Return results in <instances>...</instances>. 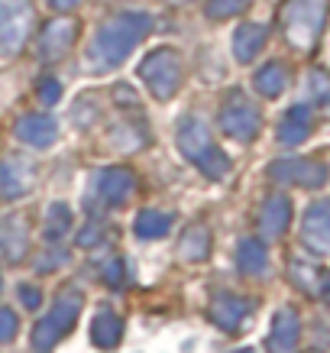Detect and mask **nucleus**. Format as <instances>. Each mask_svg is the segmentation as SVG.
I'll list each match as a JSON object with an SVG mask.
<instances>
[{"label":"nucleus","instance_id":"obj_20","mask_svg":"<svg viewBox=\"0 0 330 353\" xmlns=\"http://www.w3.org/2000/svg\"><path fill=\"white\" fill-rule=\"evenodd\" d=\"M243 353H249V350H243Z\"/></svg>","mask_w":330,"mask_h":353},{"label":"nucleus","instance_id":"obj_12","mask_svg":"<svg viewBox=\"0 0 330 353\" xmlns=\"http://www.w3.org/2000/svg\"><path fill=\"white\" fill-rule=\"evenodd\" d=\"M181 253L188 259H198L207 253V230H201V227H194V230H188V236H185V243H181Z\"/></svg>","mask_w":330,"mask_h":353},{"label":"nucleus","instance_id":"obj_9","mask_svg":"<svg viewBox=\"0 0 330 353\" xmlns=\"http://www.w3.org/2000/svg\"><path fill=\"white\" fill-rule=\"evenodd\" d=\"M262 39H266V36H262L259 26H243V30L236 32V55H240V59H253V52L262 46Z\"/></svg>","mask_w":330,"mask_h":353},{"label":"nucleus","instance_id":"obj_5","mask_svg":"<svg viewBox=\"0 0 330 353\" xmlns=\"http://www.w3.org/2000/svg\"><path fill=\"white\" fill-rule=\"evenodd\" d=\"M224 127L236 139H246V137H253V130L259 127V117H256V110L249 104H236V108L224 110Z\"/></svg>","mask_w":330,"mask_h":353},{"label":"nucleus","instance_id":"obj_15","mask_svg":"<svg viewBox=\"0 0 330 353\" xmlns=\"http://www.w3.org/2000/svg\"><path fill=\"white\" fill-rule=\"evenodd\" d=\"M240 259H243V266L253 272V269H262V250L249 240V243H243V250H240Z\"/></svg>","mask_w":330,"mask_h":353},{"label":"nucleus","instance_id":"obj_19","mask_svg":"<svg viewBox=\"0 0 330 353\" xmlns=\"http://www.w3.org/2000/svg\"><path fill=\"white\" fill-rule=\"evenodd\" d=\"M52 3H55V7H62V10H65V7H72L75 0H52Z\"/></svg>","mask_w":330,"mask_h":353},{"label":"nucleus","instance_id":"obj_16","mask_svg":"<svg viewBox=\"0 0 330 353\" xmlns=\"http://www.w3.org/2000/svg\"><path fill=\"white\" fill-rule=\"evenodd\" d=\"M13 334H17V318L10 311H0V341H10Z\"/></svg>","mask_w":330,"mask_h":353},{"label":"nucleus","instance_id":"obj_17","mask_svg":"<svg viewBox=\"0 0 330 353\" xmlns=\"http://www.w3.org/2000/svg\"><path fill=\"white\" fill-rule=\"evenodd\" d=\"M20 299H23V301H26V305H30V308H36V305H39V295H36V292H32V289L20 292Z\"/></svg>","mask_w":330,"mask_h":353},{"label":"nucleus","instance_id":"obj_8","mask_svg":"<svg viewBox=\"0 0 330 353\" xmlns=\"http://www.w3.org/2000/svg\"><path fill=\"white\" fill-rule=\"evenodd\" d=\"M94 341L101 347H114L120 341V318H114L110 311H101L94 318Z\"/></svg>","mask_w":330,"mask_h":353},{"label":"nucleus","instance_id":"obj_7","mask_svg":"<svg viewBox=\"0 0 330 353\" xmlns=\"http://www.w3.org/2000/svg\"><path fill=\"white\" fill-rule=\"evenodd\" d=\"M52 120L45 117H26L20 123V137L26 139V143H32V146H45V143H52Z\"/></svg>","mask_w":330,"mask_h":353},{"label":"nucleus","instance_id":"obj_4","mask_svg":"<svg viewBox=\"0 0 330 353\" xmlns=\"http://www.w3.org/2000/svg\"><path fill=\"white\" fill-rule=\"evenodd\" d=\"M143 78L149 81V88L159 97H169L172 91L178 88V78H181L178 59H175L172 52H156L152 59L143 62Z\"/></svg>","mask_w":330,"mask_h":353},{"label":"nucleus","instance_id":"obj_11","mask_svg":"<svg viewBox=\"0 0 330 353\" xmlns=\"http://www.w3.org/2000/svg\"><path fill=\"white\" fill-rule=\"evenodd\" d=\"M68 43H72V26L68 23H55L52 30L45 32V52L49 55H59Z\"/></svg>","mask_w":330,"mask_h":353},{"label":"nucleus","instance_id":"obj_6","mask_svg":"<svg viewBox=\"0 0 330 353\" xmlns=\"http://www.w3.org/2000/svg\"><path fill=\"white\" fill-rule=\"evenodd\" d=\"M130 192H133V179H130L127 172L110 169L101 175V194H104L107 201H123Z\"/></svg>","mask_w":330,"mask_h":353},{"label":"nucleus","instance_id":"obj_1","mask_svg":"<svg viewBox=\"0 0 330 353\" xmlns=\"http://www.w3.org/2000/svg\"><path fill=\"white\" fill-rule=\"evenodd\" d=\"M146 26H149L146 17H120V20H114L110 26H104V30L97 32V43H94V55L97 52L104 55L101 65L120 62V59H123V55H127L130 49L143 39Z\"/></svg>","mask_w":330,"mask_h":353},{"label":"nucleus","instance_id":"obj_14","mask_svg":"<svg viewBox=\"0 0 330 353\" xmlns=\"http://www.w3.org/2000/svg\"><path fill=\"white\" fill-rule=\"evenodd\" d=\"M282 85H285V72H282L278 65H269V68L259 72V88H262L266 94H278Z\"/></svg>","mask_w":330,"mask_h":353},{"label":"nucleus","instance_id":"obj_10","mask_svg":"<svg viewBox=\"0 0 330 353\" xmlns=\"http://www.w3.org/2000/svg\"><path fill=\"white\" fill-rule=\"evenodd\" d=\"M169 217L165 214H156V211H146V214L136 221V230L139 236H165V230H169Z\"/></svg>","mask_w":330,"mask_h":353},{"label":"nucleus","instance_id":"obj_13","mask_svg":"<svg viewBox=\"0 0 330 353\" xmlns=\"http://www.w3.org/2000/svg\"><path fill=\"white\" fill-rule=\"evenodd\" d=\"M288 221V204L282 201V198H276V201L266 208V214H262V227H266L269 234H276L278 227H285Z\"/></svg>","mask_w":330,"mask_h":353},{"label":"nucleus","instance_id":"obj_18","mask_svg":"<svg viewBox=\"0 0 330 353\" xmlns=\"http://www.w3.org/2000/svg\"><path fill=\"white\" fill-rule=\"evenodd\" d=\"M43 97H45V101H55V97H59V85H45L43 88Z\"/></svg>","mask_w":330,"mask_h":353},{"label":"nucleus","instance_id":"obj_2","mask_svg":"<svg viewBox=\"0 0 330 353\" xmlns=\"http://www.w3.org/2000/svg\"><path fill=\"white\" fill-rule=\"evenodd\" d=\"M78 308H81V299H78V295H62V299L55 301L52 314H49V318H45V321L36 327V334H32L36 350H39V353L49 350V347L59 341V334H65L68 327H72V324H75Z\"/></svg>","mask_w":330,"mask_h":353},{"label":"nucleus","instance_id":"obj_3","mask_svg":"<svg viewBox=\"0 0 330 353\" xmlns=\"http://www.w3.org/2000/svg\"><path fill=\"white\" fill-rule=\"evenodd\" d=\"M26 26H30L26 0H0V52H17V46L26 39Z\"/></svg>","mask_w":330,"mask_h":353}]
</instances>
